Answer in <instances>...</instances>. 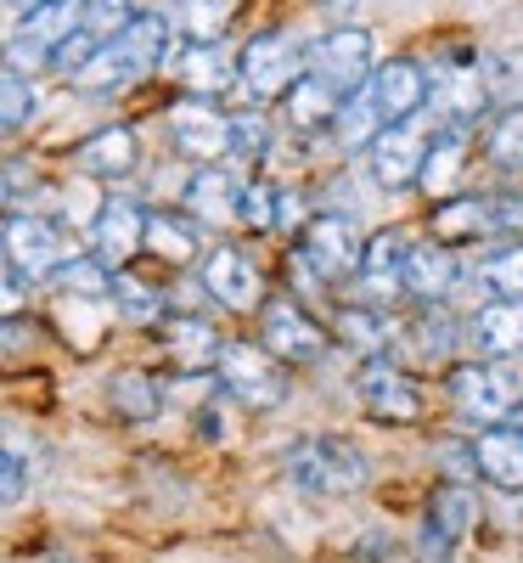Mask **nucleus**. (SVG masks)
I'll use <instances>...</instances> for the list:
<instances>
[{
    "mask_svg": "<svg viewBox=\"0 0 523 563\" xmlns=\"http://www.w3.org/2000/svg\"><path fill=\"white\" fill-rule=\"evenodd\" d=\"M169 141H175L186 158L214 164V158H225V153L236 147V130H231L225 113H214L203 97H192V102L169 108Z\"/></svg>",
    "mask_w": 523,
    "mask_h": 563,
    "instance_id": "nucleus-15",
    "label": "nucleus"
},
{
    "mask_svg": "<svg viewBox=\"0 0 523 563\" xmlns=\"http://www.w3.org/2000/svg\"><path fill=\"white\" fill-rule=\"evenodd\" d=\"M108 400H113V411H119V417H130V422H153V417L164 411L158 378H153V372H135V366L113 372V384H108Z\"/></svg>",
    "mask_w": 523,
    "mask_h": 563,
    "instance_id": "nucleus-31",
    "label": "nucleus"
},
{
    "mask_svg": "<svg viewBox=\"0 0 523 563\" xmlns=\"http://www.w3.org/2000/svg\"><path fill=\"white\" fill-rule=\"evenodd\" d=\"M231 130H236V153H243V158H259V153L270 147V124H265V113H236Z\"/></svg>",
    "mask_w": 523,
    "mask_h": 563,
    "instance_id": "nucleus-43",
    "label": "nucleus"
},
{
    "mask_svg": "<svg viewBox=\"0 0 523 563\" xmlns=\"http://www.w3.org/2000/svg\"><path fill=\"white\" fill-rule=\"evenodd\" d=\"M371 124H383V119H377V108H371V97H366V90H355V97L344 102V113H338V124H332V130H338V141H344V147H371Z\"/></svg>",
    "mask_w": 523,
    "mask_h": 563,
    "instance_id": "nucleus-39",
    "label": "nucleus"
},
{
    "mask_svg": "<svg viewBox=\"0 0 523 563\" xmlns=\"http://www.w3.org/2000/svg\"><path fill=\"white\" fill-rule=\"evenodd\" d=\"M344 333H349L360 350H383V344H389V316H377L371 305H349V310H344Z\"/></svg>",
    "mask_w": 523,
    "mask_h": 563,
    "instance_id": "nucleus-41",
    "label": "nucleus"
},
{
    "mask_svg": "<svg viewBox=\"0 0 523 563\" xmlns=\"http://www.w3.org/2000/svg\"><path fill=\"white\" fill-rule=\"evenodd\" d=\"M236 203H243V186H236V175H231V169L203 164V169L192 175V186H186V209H192V214L236 220Z\"/></svg>",
    "mask_w": 523,
    "mask_h": 563,
    "instance_id": "nucleus-28",
    "label": "nucleus"
},
{
    "mask_svg": "<svg viewBox=\"0 0 523 563\" xmlns=\"http://www.w3.org/2000/svg\"><path fill=\"white\" fill-rule=\"evenodd\" d=\"M377 57H371V34L355 29V23H338L332 34L310 40V52H304V74L326 79V85H338L344 97H355V90H366Z\"/></svg>",
    "mask_w": 523,
    "mask_h": 563,
    "instance_id": "nucleus-6",
    "label": "nucleus"
},
{
    "mask_svg": "<svg viewBox=\"0 0 523 563\" xmlns=\"http://www.w3.org/2000/svg\"><path fill=\"white\" fill-rule=\"evenodd\" d=\"M102 40H108V34H97V29H79V34H68V40L57 45V57H52V68H57L63 79H74V74H79V68H85L90 57L102 52Z\"/></svg>",
    "mask_w": 523,
    "mask_h": 563,
    "instance_id": "nucleus-42",
    "label": "nucleus"
},
{
    "mask_svg": "<svg viewBox=\"0 0 523 563\" xmlns=\"http://www.w3.org/2000/svg\"><path fill=\"white\" fill-rule=\"evenodd\" d=\"M355 395H360V406H366L377 422H416V417H422V389H416V378H411V372H400L394 361H383V355H371V361L360 366Z\"/></svg>",
    "mask_w": 523,
    "mask_h": 563,
    "instance_id": "nucleus-11",
    "label": "nucleus"
},
{
    "mask_svg": "<svg viewBox=\"0 0 523 563\" xmlns=\"http://www.w3.org/2000/svg\"><path fill=\"white\" fill-rule=\"evenodd\" d=\"M496 231V203L490 198H450L434 209V243L461 249V243H479Z\"/></svg>",
    "mask_w": 523,
    "mask_h": 563,
    "instance_id": "nucleus-24",
    "label": "nucleus"
},
{
    "mask_svg": "<svg viewBox=\"0 0 523 563\" xmlns=\"http://www.w3.org/2000/svg\"><path fill=\"white\" fill-rule=\"evenodd\" d=\"M135 158H141V141H135L130 124H108V130H97L90 141L74 147V169L90 175V180H124L135 169Z\"/></svg>",
    "mask_w": 523,
    "mask_h": 563,
    "instance_id": "nucleus-19",
    "label": "nucleus"
},
{
    "mask_svg": "<svg viewBox=\"0 0 523 563\" xmlns=\"http://www.w3.org/2000/svg\"><path fill=\"white\" fill-rule=\"evenodd\" d=\"M456 276H461V265H456V254H450L445 243L411 249V265H405V294H411V299H439V294H450V288H456Z\"/></svg>",
    "mask_w": 523,
    "mask_h": 563,
    "instance_id": "nucleus-27",
    "label": "nucleus"
},
{
    "mask_svg": "<svg viewBox=\"0 0 523 563\" xmlns=\"http://www.w3.org/2000/svg\"><path fill=\"white\" fill-rule=\"evenodd\" d=\"M220 384L225 395H236L243 406L254 411H276L281 400H288V372L276 366V355L259 344H225L220 350Z\"/></svg>",
    "mask_w": 523,
    "mask_h": 563,
    "instance_id": "nucleus-7",
    "label": "nucleus"
},
{
    "mask_svg": "<svg viewBox=\"0 0 523 563\" xmlns=\"http://www.w3.org/2000/svg\"><path fill=\"white\" fill-rule=\"evenodd\" d=\"M366 158H371V180L383 186V192H405V186H416V175H422L427 147H422V135L411 130V119H405V124H383V130H377Z\"/></svg>",
    "mask_w": 523,
    "mask_h": 563,
    "instance_id": "nucleus-16",
    "label": "nucleus"
},
{
    "mask_svg": "<svg viewBox=\"0 0 523 563\" xmlns=\"http://www.w3.org/2000/svg\"><path fill=\"white\" fill-rule=\"evenodd\" d=\"M231 79H236V68H231V57L220 52V40H192L186 45V57H180V85L192 90V97H203V102H214L220 90H231Z\"/></svg>",
    "mask_w": 523,
    "mask_h": 563,
    "instance_id": "nucleus-26",
    "label": "nucleus"
},
{
    "mask_svg": "<svg viewBox=\"0 0 523 563\" xmlns=\"http://www.w3.org/2000/svg\"><path fill=\"white\" fill-rule=\"evenodd\" d=\"M304 52L299 34H254L243 52V90L248 102H276L281 90H293V79L304 74Z\"/></svg>",
    "mask_w": 523,
    "mask_h": 563,
    "instance_id": "nucleus-8",
    "label": "nucleus"
},
{
    "mask_svg": "<svg viewBox=\"0 0 523 563\" xmlns=\"http://www.w3.org/2000/svg\"><path fill=\"white\" fill-rule=\"evenodd\" d=\"M259 344H265L276 361H321L332 339H326V327H321L304 305L270 299L265 316H259Z\"/></svg>",
    "mask_w": 523,
    "mask_h": 563,
    "instance_id": "nucleus-10",
    "label": "nucleus"
},
{
    "mask_svg": "<svg viewBox=\"0 0 523 563\" xmlns=\"http://www.w3.org/2000/svg\"><path fill=\"white\" fill-rule=\"evenodd\" d=\"M400 344H405L422 366H439V361L456 350V327H450V316H445L439 305H427V310L411 316V327L400 333Z\"/></svg>",
    "mask_w": 523,
    "mask_h": 563,
    "instance_id": "nucleus-30",
    "label": "nucleus"
},
{
    "mask_svg": "<svg viewBox=\"0 0 523 563\" xmlns=\"http://www.w3.org/2000/svg\"><path fill=\"white\" fill-rule=\"evenodd\" d=\"M472 344L490 361H518L523 355V299H501V305H485L472 316Z\"/></svg>",
    "mask_w": 523,
    "mask_h": 563,
    "instance_id": "nucleus-22",
    "label": "nucleus"
},
{
    "mask_svg": "<svg viewBox=\"0 0 523 563\" xmlns=\"http://www.w3.org/2000/svg\"><path fill=\"white\" fill-rule=\"evenodd\" d=\"M366 97H371V108H377V119H383V124H405V119L422 113L427 97H434V79H427L411 57H389V63L371 68Z\"/></svg>",
    "mask_w": 523,
    "mask_h": 563,
    "instance_id": "nucleus-12",
    "label": "nucleus"
},
{
    "mask_svg": "<svg viewBox=\"0 0 523 563\" xmlns=\"http://www.w3.org/2000/svg\"><path fill=\"white\" fill-rule=\"evenodd\" d=\"M445 395L472 422H501L518 406V378L496 361H461V366L445 372Z\"/></svg>",
    "mask_w": 523,
    "mask_h": 563,
    "instance_id": "nucleus-5",
    "label": "nucleus"
},
{
    "mask_svg": "<svg viewBox=\"0 0 523 563\" xmlns=\"http://www.w3.org/2000/svg\"><path fill=\"white\" fill-rule=\"evenodd\" d=\"M485 158L496 169H523V108H512V113H501V124H490Z\"/></svg>",
    "mask_w": 523,
    "mask_h": 563,
    "instance_id": "nucleus-35",
    "label": "nucleus"
},
{
    "mask_svg": "<svg viewBox=\"0 0 523 563\" xmlns=\"http://www.w3.org/2000/svg\"><path fill=\"white\" fill-rule=\"evenodd\" d=\"M68 260H74V254H68L63 225L40 220V214H23V209H12V214H7V265H18L29 282L57 276Z\"/></svg>",
    "mask_w": 523,
    "mask_h": 563,
    "instance_id": "nucleus-9",
    "label": "nucleus"
},
{
    "mask_svg": "<svg viewBox=\"0 0 523 563\" xmlns=\"http://www.w3.org/2000/svg\"><path fill=\"white\" fill-rule=\"evenodd\" d=\"M130 0H85V29H97V34H119L130 23Z\"/></svg>",
    "mask_w": 523,
    "mask_h": 563,
    "instance_id": "nucleus-44",
    "label": "nucleus"
},
{
    "mask_svg": "<svg viewBox=\"0 0 523 563\" xmlns=\"http://www.w3.org/2000/svg\"><path fill=\"white\" fill-rule=\"evenodd\" d=\"M23 186H29V192H34V175H29V164H7V209H18L23 203Z\"/></svg>",
    "mask_w": 523,
    "mask_h": 563,
    "instance_id": "nucleus-45",
    "label": "nucleus"
},
{
    "mask_svg": "<svg viewBox=\"0 0 523 563\" xmlns=\"http://www.w3.org/2000/svg\"><path fill=\"white\" fill-rule=\"evenodd\" d=\"M360 238H355V225L344 214H315L304 225V238H299V254H293V276H304L310 288H321V282H338V276H360Z\"/></svg>",
    "mask_w": 523,
    "mask_h": 563,
    "instance_id": "nucleus-3",
    "label": "nucleus"
},
{
    "mask_svg": "<svg viewBox=\"0 0 523 563\" xmlns=\"http://www.w3.org/2000/svg\"><path fill=\"white\" fill-rule=\"evenodd\" d=\"M198 276H203L209 299H220L225 310H254V305L265 299V276H259V265H254L243 249H236V243L209 249V254L198 260Z\"/></svg>",
    "mask_w": 523,
    "mask_h": 563,
    "instance_id": "nucleus-13",
    "label": "nucleus"
},
{
    "mask_svg": "<svg viewBox=\"0 0 523 563\" xmlns=\"http://www.w3.org/2000/svg\"><path fill=\"white\" fill-rule=\"evenodd\" d=\"M113 299H119V310L130 316V321H164V294L158 288H147L130 265L113 276Z\"/></svg>",
    "mask_w": 523,
    "mask_h": 563,
    "instance_id": "nucleus-34",
    "label": "nucleus"
},
{
    "mask_svg": "<svg viewBox=\"0 0 523 563\" xmlns=\"http://www.w3.org/2000/svg\"><path fill=\"white\" fill-rule=\"evenodd\" d=\"M321 7H326L332 18H344V12H355V0H321Z\"/></svg>",
    "mask_w": 523,
    "mask_h": 563,
    "instance_id": "nucleus-47",
    "label": "nucleus"
},
{
    "mask_svg": "<svg viewBox=\"0 0 523 563\" xmlns=\"http://www.w3.org/2000/svg\"><path fill=\"white\" fill-rule=\"evenodd\" d=\"M507 422H512V429L523 434V406H512V417H507Z\"/></svg>",
    "mask_w": 523,
    "mask_h": 563,
    "instance_id": "nucleus-48",
    "label": "nucleus"
},
{
    "mask_svg": "<svg viewBox=\"0 0 523 563\" xmlns=\"http://www.w3.org/2000/svg\"><path fill=\"white\" fill-rule=\"evenodd\" d=\"M472 519H479V496L467 485H439L434 501H427V519H422V563H450L456 541L467 536Z\"/></svg>",
    "mask_w": 523,
    "mask_h": 563,
    "instance_id": "nucleus-14",
    "label": "nucleus"
},
{
    "mask_svg": "<svg viewBox=\"0 0 523 563\" xmlns=\"http://www.w3.org/2000/svg\"><path fill=\"white\" fill-rule=\"evenodd\" d=\"M485 108H490V85H485V74H472V68L434 74V113H439L445 124H479Z\"/></svg>",
    "mask_w": 523,
    "mask_h": 563,
    "instance_id": "nucleus-21",
    "label": "nucleus"
},
{
    "mask_svg": "<svg viewBox=\"0 0 523 563\" xmlns=\"http://www.w3.org/2000/svg\"><path fill=\"white\" fill-rule=\"evenodd\" d=\"M344 90L338 85H326V79H315V74H304L293 90H288V108H293V124L299 130H321V124H338V113H344Z\"/></svg>",
    "mask_w": 523,
    "mask_h": 563,
    "instance_id": "nucleus-29",
    "label": "nucleus"
},
{
    "mask_svg": "<svg viewBox=\"0 0 523 563\" xmlns=\"http://www.w3.org/2000/svg\"><path fill=\"white\" fill-rule=\"evenodd\" d=\"M472 467L501 490H523V434L512 429V422L507 429H485L479 440H472Z\"/></svg>",
    "mask_w": 523,
    "mask_h": 563,
    "instance_id": "nucleus-23",
    "label": "nucleus"
},
{
    "mask_svg": "<svg viewBox=\"0 0 523 563\" xmlns=\"http://www.w3.org/2000/svg\"><path fill=\"white\" fill-rule=\"evenodd\" d=\"M231 12H236V0H180V29L209 45V40L225 34Z\"/></svg>",
    "mask_w": 523,
    "mask_h": 563,
    "instance_id": "nucleus-37",
    "label": "nucleus"
},
{
    "mask_svg": "<svg viewBox=\"0 0 523 563\" xmlns=\"http://www.w3.org/2000/svg\"><path fill=\"white\" fill-rule=\"evenodd\" d=\"M113 265L102 260V254H74L52 282H57V288H68V294H85V299H113Z\"/></svg>",
    "mask_w": 523,
    "mask_h": 563,
    "instance_id": "nucleus-33",
    "label": "nucleus"
},
{
    "mask_svg": "<svg viewBox=\"0 0 523 563\" xmlns=\"http://www.w3.org/2000/svg\"><path fill=\"white\" fill-rule=\"evenodd\" d=\"M236 220H243L248 231H270V225H281V198L270 192L265 180H248L243 203H236Z\"/></svg>",
    "mask_w": 523,
    "mask_h": 563,
    "instance_id": "nucleus-40",
    "label": "nucleus"
},
{
    "mask_svg": "<svg viewBox=\"0 0 523 563\" xmlns=\"http://www.w3.org/2000/svg\"><path fill=\"white\" fill-rule=\"evenodd\" d=\"M472 141H479L472 124H445L434 135V147H427V158H422V175H416L422 192H445V186H456V175H461V164L472 153Z\"/></svg>",
    "mask_w": 523,
    "mask_h": 563,
    "instance_id": "nucleus-25",
    "label": "nucleus"
},
{
    "mask_svg": "<svg viewBox=\"0 0 523 563\" xmlns=\"http://www.w3.org/2000/svg\"><path fill=\"white\" fill-rule=\"evenodd\" d=\"M164 57H169V23L158 12H135L119 34L102 40V52L90 57L68 85L97 90V97H102V90H124L135 79H147L153 68H164Z\"/></svg>",
    "mask_w": 523,
    "mask_h": 563,
    "instance_id": "nucleus-1",
    "label": "nucleus"
},
{
    "mask_svg": "<svg viewBox=\"0 0 523 563\" xmlns=\"http://www.w3.org/2000/svg\"><path fill=\"white\" fill-rule=\"evenodd\" d=\"M281 467H288V479L310 496H349V490L366 485V456L349 440H332V434H310V440L288 445Z\"/></svg>",
    "mask_w": 523,
    "mask_h": 563,
    "instance_id": "nucleus-2",
    "label": "nucleus"
},
{
    "mask_svg": "<svg viewBox=\"0 0 523 563\" xmlns=\"http://www.w3.org/2000/svg\"><path fill=\"white\" fill-rule=\"evenodd\" d=\"M411 238L405 231H377L366 243V260H360V288L383 305V299H400L405 294V265H411Z\"/></svg>",
    "mask_w": 523,
    "mask_h": 563,
    "instance_id": "nucleus-18",
    "label": "nucleus"
},
{
    "mask_svg": "<svg viewBox=\"0 0 523 563\" xmlns=\"http://www.w3.org/2000/svg\"><path fill=\"white\" fill-rule=\"evenodd\" d=\"M147 249L164 265H192L198 260V231L186 225L180 214H147Z\"/></svg>",
    "mask_w": 523,
    "mask_h": 563,
    "instance_id": "nucleus-32",
    "label": "nucleus"
},
{
    "mask_svg": "<svg viewBox=\"0 0 523 563\" xmlns=\"http://www.w3.org/2000/svg\"><path fill=\"white\" fill-rule=\"evenodd\" d=\"M18 7H23V0H18ZM29 7H40V0H29Z\"/></svg>",
    "mask_w": 523,
    "mask_h": 563,
    "instance_id": "nucleus-49",
    "label": "nucleus"
},
{
    "mask_svg": "<svg viewBox=\"0 0 523 563\" xmlns=\"http://www.w3.org/2000/svg\"><path fill=\"white\" fill-rule=\"evenodd\" d=\"M479 282H485L496 299H523V243H512V249H501L496 260H485Z\"/></svg>",
    "mask_w": 523,
    "mask_h": 563,
    "instance_id": "nucleus-38",
    "label": "nucleus"
},
{
    "mask_svg": "<svg viewBox=\"0 0 523 563\" xmlns=\"http://www.w3.org/2000/svg\"><path fill=\"white\" fill-rule=\"evenodd\" d=\"M90 243H97V254H102L113 271H124V265L135 260V249H147V214H141L135 203H119V198H113V203H102Z\"/></svg>",
    "mask_w": 523,
    "mask_h": 563,
    "instance_id": "nucleus-20",
    "label": "nucleus"
},
{
    "mask_svg": "<svg viewBox=\"0 0 523 563\" xmlns=\"http://www.w3.org/2000/svg\"><path fill=\"white\" fill-rule=\"evenodd\" d=\"M23 496V462H18V451H7V501H18Z\"/></svg>",
    "mask_w": 523,
    "mask_h": 563,
    "instance_id": "nucleus-46",
    "label": "nucleus"
},
{
    "mask_svg": "<svg viewBox=\"0 0 523 563\" xmlns=\"http://www.w3.org/2000/svg\"><path fill=\"white\" fill-rule=\"evenodd\" d=\"M158 339H164V355H169V366L175 372H209V366H220V333L203 321V316H192V310H175V316H164L158 321Z\"/></svg>",
    "mask_w": 523,
    "mask_h": 563,
    "instance_id": "nucleus-17",
    "label": "nucleus"
},
{
    "mask_svg": "<svg viewBox=\"0 0 523 563\" xmlns=\"http://www.w3.org/2000/svg\"><path fill=\"white\" fill-rule=\"evenodd\" d=\"M85 29V0H40V7H29L23 12V23L12 29V40H7V63L12 68H52V57H57V45L68 40V34H79Z\"/></svg>",
    "mask_w": 523,
    "mask_h": 563,
    "instance_id": "nucleus-4",
    "label": "nucleus"
},
{
    "mask_svg": "<svg viewBox=\"0 0 523 563\" xmlns=\"http://www.w3.org/2000/svg\"><path fill=\"white\" fill-rule=\"evenodd\" d=\"M29 119H34V90H29L23 68H12V63H7V74H0V130L18 135Z\"/></svg>",
    "mask_w": 523,
    "mask_h": 563,
    "instance_id": "nucleus-36",
    "label": "nucleus"
}]
</instances>
